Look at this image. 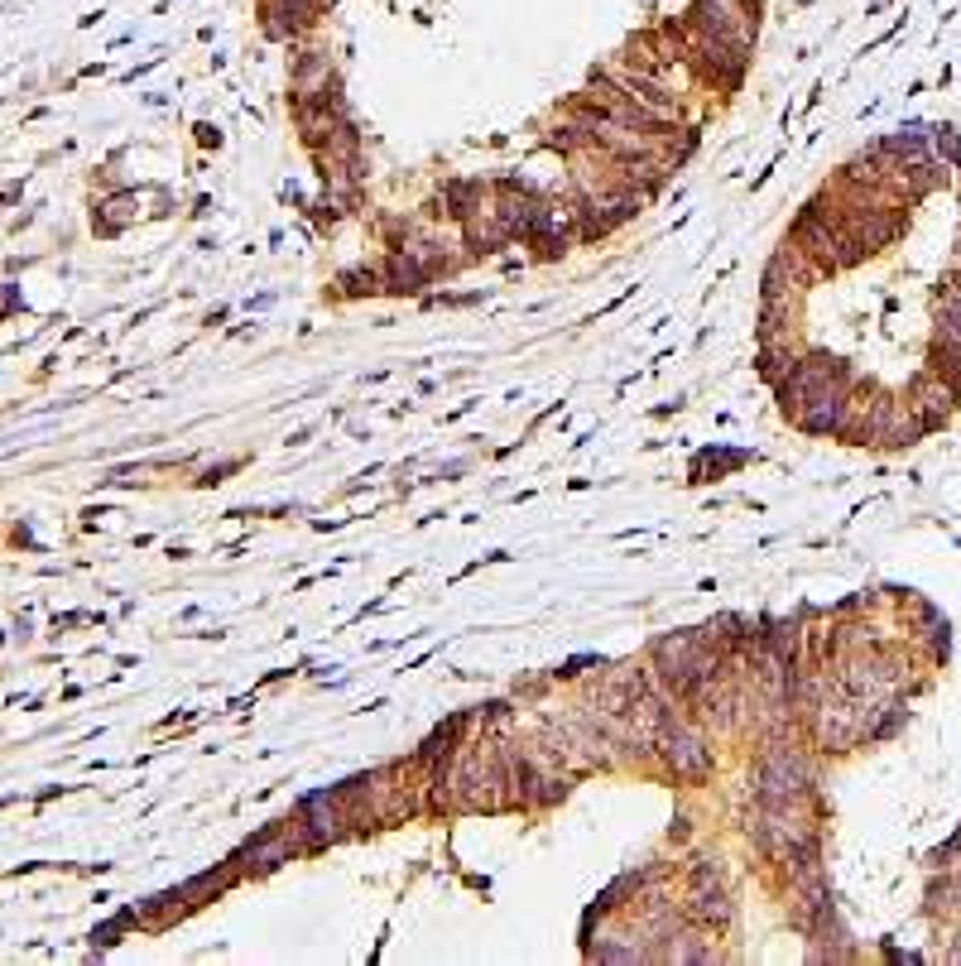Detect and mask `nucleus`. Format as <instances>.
Returning <instances> with one entry per match:
<instances>
[{
	"label": "nucleus",
	"mask_w": 961,
	"mask_h": 966,
	"mask_svg": "<svg viewBox=\"0 0 961 966\" xmlns=\"http://www.w3.org/2000/svg\"><path fill=\"white\" fill-rule=\"evenodd\" d=\"M803 789V765L793 755H769V765L760 774V793L769 803H789L793 793Z\"/></svg>",
	"instance_id": "nucleus-1"
},
{
	"label": "nucleus",
	"mask_w": 961,
	"mask_h": 966,
	"mask_svg": "<svg viewBox=\"0 0 961 966\" xmlns=\"http://www.w3.org/2000/svg\"><path fill=\"white\" fill-rule=\"evenodd\" d=\"M668 760H673L678 774H702V769L712 765L707 745L697 741V736H688V731H673V736H668Z\"/></svg>",
	"instance_id": "nucleus-2"
},
{
	"label": "nucleus",
	"mask_w": 961,
	"mask_h": 966,
	"mask_svg": "<svg viewBox=\"0 0 961 966\" xmlns=\"http://www.w3.org/2000/svg\"><path fill=\"white\" fill-rule=\"evenodd\" d=\"M697 914H702V918H716V923H726V914H731V909H726V894H721V890H707V885H702V875H697Z\"/></svg>",
	"instance_id": "nucleus-3"
}]
</instances>
